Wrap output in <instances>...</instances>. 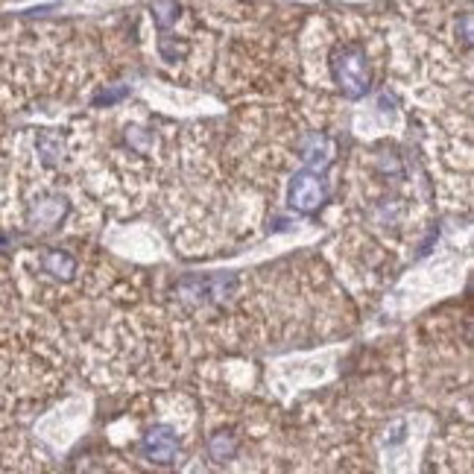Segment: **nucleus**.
<instances>
[{"label": "nucleus", "mask_w": 474, "mask_h": 474, "mask_svg": "<svg viewBox=\"0 0 474 474\" xmlns=\"http://www.w3.org/2000/svg\"><path fill=\"white\" fill-rule=\"evenodd\" d=\"M144 454L146 460L162 462V466H170L179 457V437L173 428L167 425H155L150 434L144 437Z\"/></svg>", "instance_id": "20e7f679"}, {"label": "nucleus", "mask_w": 474, "mask_h": 474, "mask_svg": "<svg viewBox=\"0 0 474 474\" xmlns=\"http://www.w3.org/2000/svg\"><path fill=\"white\" fill-rule=\"evenodd\" d=\"M328 199V187H325L322 176H316L311 170H302L293 176L290 182V205L302 211V214H313L320 211V205Z\"/></svg>", "instance_id": "7ed1b4c3"}, {"label": "nucleus", "mask_w": 474, "mask_h": 474, "mask_svg": "<svg viewBox=\"0 0 474 474\" xmlns=\"http://www.w3.org/2000/svg\"><path fill=\"white\" fill-rule=\"evenodd\" d=\"M331 77L340 86L345 97H363L372 86V65L363 47L357 45H340L331 53Z\"/></svg>", "instance_id": "f257e3e1"}, {"label": "nucleus", "mask_w": 474, "mask_h": 474, "mask_svg": "<svg viewBox=\"0 0 474 474\" xmlns=\"http://www.w3.org/2000/svg\"><path fill=\"white\" fill-rule=\"evenodd\" d=\"M36 270L56 281H71L73 272H77V261L65 249H45L36 255Z\"/></svg>", "instance_id": "39448f33"}, {"label": "nucleus", "mask_w": 474, "mask_h": 474, "mask_svg": "<svg viewBox=\"0 0 474 474\" xmlns=\"http://www.w3.org/2000/svg\"><path fill=\"white\" fill-rule=\"evenodd\" d=\"M68 214V199L53 187H33L21 203V223L29 231H53Z\"/></svg>", "instance_id": "f03ea898"}, {"label": "nucleus", "mask_w": 474, "mask_h": 474, "mask_svg": "<svg viewBox=\"0 0 474 474\" xmlns=\"http://www.w3.org/2000/svg\"><path fill=\"white\" fill-rule=\"evenodd\" d=\"M208 454L211 460H217V462H226L237 454V439L231 437V434H217V437H211L208 442Z\"/></svg>", "instance_id": "0eeeda50"}, {"label": "nucleus", "mask_w": 474, "mask_h": 474, "mask_svg": "<svg viewBox=\"0 0 474 474\" xmlns=\"http://www.w3.org/2000/svg\"><path fill=\"white\" fill-rule=\"evenodd\" d=\"M179 15H182V6H179V0H153V18H155V27L167 33Z\"/></svg>", "instance_id": "423d86ee"}]
</instances>
